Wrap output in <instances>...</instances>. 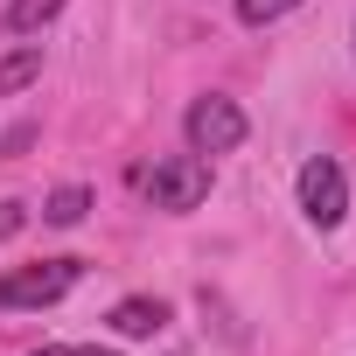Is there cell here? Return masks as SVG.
Instances as JSON below:
<instances>
[{"instance_id":"obj_5","label":"cell","mask_w":356,"mask_h":356,"mask_svg":"<svg viewBox=\"0 0 356 356\" xmlns=\"http://www.w3.org/2000/svg\"><path fill=\"white\" fill-rule=\"evenodd\" d=\"M112 328H119V335H154V328H168V300L133 293V300H119V307H112Z\"/></svg>"},{"instance_id":"obj_1","label":"cell","mask_w":356,"mask_h":356,"mask_svg":"<svg viewBox=\"0 0 356 356\" xmlns=\"http://www.w3.org/2000/svg\"><path fill=\"white\" fill-rule=\"evenodd\" d=\"M140 196H147L154 210H168V217L203 210V196H210V161H203V154H168V161H154V168L140 175Z\"/></svg>"},{"instance_id":"obj_4","label":"cell","mask_w":356,"mask_h":356,"mask_svg":"<svg viewBox=\"0 0 356 356\" xmlns=\"http://www.w3.org/2000/svg\"><path fill=\"white\" fill-rule=\"evenodd\" d=\"M300 210H307L314 231H335V224L349 217V182H342V168H335L328 154H314V161L300 168Z\"/></svg>"},{"instance_id":"obj_8","label":"cell","mask_w":356,"mask_h":356,"mask_svg":"<svg viewBox=\"0 0 356 356\" xmlns=\"http://www.w3.org/2000/svg\"><path fill=\"white\" fill-rule=\"evenodd\" d=\"M56 15H63V0H8V35H35Z\"/></svg>"},{"instance_id":"obj_6","label":"cell","mask_w":356,"mask_h":356,"mask_svg":"<svg viewBox=\"0 0 356 356\" xmlns=\"http://www.w3.org/2000/svg\"><path fill=\"white\" fill-rule=\"evenodd\" d=\"M35 77H42V42H22V49H8V56H0V98L29 91Z\"/></svg>"},{"instance_id":"obj_3","label":"cell","mask_w":356,"mask_h":356,"mask_svg":"<svg viewBox=\"0 0 356 356\" xmlns=\"http://www.w3.org/2000/svg\"><path fill=\"white\" fill-rule=\"evenodd\" d=\"M182 133H189V154H203V161H210V154H238V147H245V112H238L231 98L210 91V98L189 105Z\"/></svg>"},{"instance_id":"obj_7","label":"cell","mask_w":356,"mask_h":356,"mask_svg":"<svg viewBox=\"0 0 356 356\" xmlns=\"http://www.w3.org/2000/svg\"><path fill=\"white\" fill-rule=\"evenodd\" d=\"M84 210H91V189H84V182H63V189L42 203V224H63V231H70V224H84Z\"/></svg>"},{"instance_id":"obj_11","label":"cell","mask_w":356,"mask_h":356,"mask_svg":"<svg viewBox=\"0 0 356 356\" xmlns=\"http://www.w3.org/2000/svg\"><path fill=\"white\" fill-rule=\"evenodd\" d=\"M35 356H112V349H84V342H49V349H35Z\"/></svg>"},{"instance_id":"obj_10","label":"cell","mask_w":356,"mask_h":356,"mask_svg":"<svg viewBox=\"0 0 356 356\" xmlns=\"http://www.w3.org/2000/svg\"><path fill=\"white\" fill-rule=\"evenodd\" d=\"M22 224H29V210H22V203H0V245H8Z\"/></svg>"},{"instance_id":"obj_9","label":"cell","mask_w":356,"mask_h":356,"mask_svg":"<svg viewBox=\"0 0 356 356\" xmlns=\"http://www.w3.org/2000/svg\"><path fill=\"white\" fill-rule=\"evenodd\" d=\"M300 0H238V22H252V29H266V22H280V15H293Z\"/></svg>"},{"instance_id":"obj_2","label":"cell","mask_w":356,"mask_h":356,"mask_svg":"<svg viewBox=\"0 0 356 356\" xmlns=\"http://www.w3.org/2000/svg\"><path fill=\"white\" fill-rule=\"evenodd\" d=\"M77 259H35V266H15L0 273V307H56L70 286H77Z\"/></svg>"}]
</instances>
